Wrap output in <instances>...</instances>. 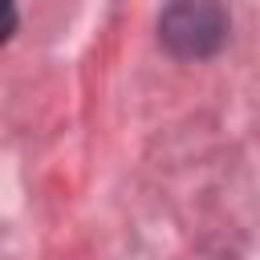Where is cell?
I'll use <instances>...</instances> for the list:
<instances>
[{
	"mask_svg": "<svg viewBox=\"0 0 260 260\" xmlns=\"http://www.w3.org/2000/svg\"><path fill=\"white\" fill-rule=\"evenodd\" d=\"M158 37L175 57H211L228 41V12L219 0H171L158 16Z\"/></svg>",
	"mask_w": 260,
	"mask_h": 260,
	"instance_id": "1",
	"label": "cell"
},
{
	"mask_svg": "<svg viewBox=\"0 0 260 260\" xmlns=\"http://www.w3.org/2000/svg\"><path fill=\"white\" fill-rule=\"evenodd\" d=\"M16 28V0H0V41H8Z\"/></svg>",
	"mask_w": 260,
	"mask_h": 260,
	"instance_id": "2",
	"label": "cell"
}]
</instances>
